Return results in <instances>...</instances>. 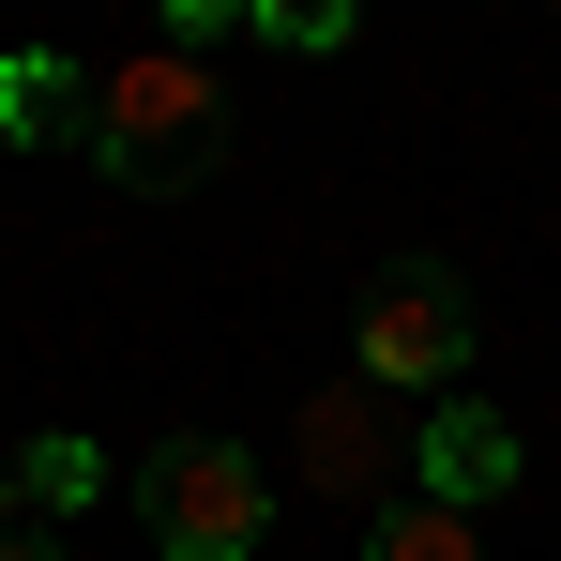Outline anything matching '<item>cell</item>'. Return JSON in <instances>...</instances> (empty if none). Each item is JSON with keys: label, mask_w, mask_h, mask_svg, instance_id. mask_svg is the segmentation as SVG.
Segmentation results:
<instances>
[{"label": "cell", "mask_w": 561, "mask_h": 561, "mask_svg": "<svg viewBox=\"0 0 561 561\" xmlns=\"http://www.w3.org/2000/svg\"><path fill=\"white\" fill-rule=\"evenodd\" d=\"M15 485H31V516H77V501L106 485V456L92 440H15Z\"/></svg>", "instance_id": "cell-8"}, {"label": "cell", "mask_w": 561, "mask_h": 561, "mask_svg": "<svg viewBox=\"0 0 561 561\" xmlns=\"http://www.w3.org/2000/svg\"><path fill=\"white\" fill-rule=\"evenodd\" d=\"M0 531H31V485H15V456H0Z\"/></svg>", "instance_id": "cell-12"}, {"label": "cell", "mask_w": 561, "mask_h": 561, "mask_svg": "<svg viewBox=\"0 0 561 561\" xmlns=\"http://www.w3.org/2000/svg\"><path fill=\"white\" fill-rule=\"evenodd\" d=\"M0 561H77V547H61V531H46V516H31V531H0Z\"/></svg>", "instance_id": "cell-11"}, {"label": "cell", "mask_w": 561, "mask_h": 561, "mask_svg": "<svg viewBox=\"0 0 561 561\" xmlns=\"http://www.w3.org/2000/svg\"><path fill=\"white\" fill-rule=\"evenodd\" d=\"M243 15H259V0H152V31H168V46H213V31H243Z\"/></svg>", "instance_id": "cell-10"}, {"label": "cell", "mask_w": 561, "mask_h": 561, "mask_svg": "<svg viewBox=\"0 0 561 561\" xmlns=\"http://www.w3.org/2000/svg\"><path fill=\"white\" fill-rule=\"evenodd\" d=\"M365 561H485V516H456V501H379L365 516Z\"/></svg>", "instance_id": "cell-7"}, {"label": "cell", "mask_w": 561, "mask_h": 561, "mask_svg": "<svg viewBox=\"0 0 561 561\" xmlns=\"http://www.w3.org/2000/svg\"><path fill=\"white\" fill-rule=\"evenodd\" d=\"M350 15H365V0H259L243 31H259V46H288V61H334V46H350Z\"/></svg>", "instance_id": "cell-9"}, {"label": "cell", "mask_w": 561, "mask_h": 561, "mask_svg": "<svg viewBox=\"0 0 561 561\" xmlns=\"http://www.w3.org/2000/svg\"><path fill=\"white\" fill-rule=\"evenodd\" d=\"M350 365H365L379 394H456L470 379V288H456V259H379V274L350 288Z\"/></svg>", "instance_id": "cell-3"}, {"label": "cell", "mask_w": 561, "mask_h": 561, "mask_svg": "<svg viewBox=\"0 0 561 561\" xmlns=\"http://www.w3.org/2000/svg\"><path fill=\"white\" fill-rule=\"evenodd\" d=\"M516 425H501V410H425V470H410V485H425V501H456V516H485V501H501V485H516Z\"/></svg>", "instance_id": "cell-5"}, {"label": "cell", "mask_w": 561, "mask_h": 561, "mask_svg": "<svg viewBox=\"0 0 561 561\" xmlns=\"http://www.w3.org/2000/svg\"><path fill=\"white\" fill-rule=\"evenodd\" d=\"M0 137H15V152H92V77L46 61V46H15V61H0Z\"/></svg>", "instance_id": "cell-6"}, {"label": "cell", "mask_w": 561, "mask_h": 561, "mask_svg": "<svg viewBox=\"0 0 561 561\" xmlns=\"http://www.w3.org/2000/svg\"><path fill=\"white\" fill-rule=\"evenodd\" d=\"M77 168H106L122 197H197L228 168V77L197 46H122L92 77V152Z\"/></svg>", "instance_id": "cell-1"}, {"label": "cell", "mask_w": 561, "mask_h": 561, "mask_svg": "<svg viewBox=\"0 0 561 561\" xmlns=\"http://www.w3.org/2000/svg\"><path fill=\"white\" fill-rule=\"evenodd\" d=\"M288 470H304L319 501H365L379 516V501H410V470H425V410H394V394L350 365V379H319V394L288 410Z\"/></svg>", "instance_id": "cell-4"}, {"label": "cell", "mask_w": 561, "mask_h": 561, "mask_svg": "<svg viewBox=\"0 0 561 561\" xmlns=\"http://www.w3.org/2000/svg\"><path fill=\"white\" fill-rule=\"evenodd\" d=\"M259 516H274V485H259L243 440H213V425H183V440L137 456V531H152V561H259Z\"/></svg>", "instance_id": "cell-2"}]
</instances>
